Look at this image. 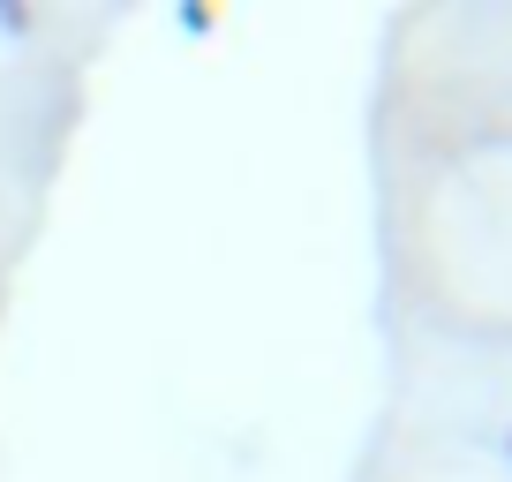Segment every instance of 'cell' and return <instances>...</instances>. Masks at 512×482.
Wrapping results in <instances>:
<instances>
[{"mask_svg":"<svg viewBox=\"0 0 512 482\" xmlns=\"http://www.w3.org/2000/svg\"><path fill=\"white\" fill-rule=\"evenodd\" d=\"M505 452H512V437H505Z\"/></svg>","mask_w":512,"mask_h":482,"instance_id":"cell-1","label":"cell"}]
</instances>
